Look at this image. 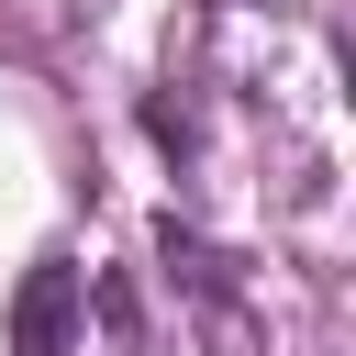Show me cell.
<instances>
[{"instance_id":"obj_1","label":"cell","mask_w":356,"mask_h":356,"mask_svg":"<svg viewBox=\"0 0 356 356\" xmlns=\"http://www.w3.org/2000/svg\"><path fill=\"white\" fill-rule=\"evenodd\" d=\"M78 323H89V278L67 256H33L11 289V356H78Z\"/></svg>"}]
</instances>
